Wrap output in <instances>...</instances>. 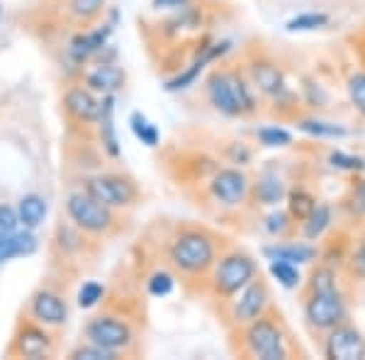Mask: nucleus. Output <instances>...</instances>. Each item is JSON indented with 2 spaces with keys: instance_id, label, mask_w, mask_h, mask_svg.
I'll return each mask as SVG.
<instances>
[{
  "instance_id": "obj_1",
  "label": "nucleus",
  "mask_w": 365,
  "mask_h": 360,
  "mask_svg": "<svg viewBox=\"0 0 365 360\" xmlns=\"http://www.w3.org/2000/svg\"><path fill=\"white\" fill-rule=\"evenodd\" d=\"M168 261L178 273L187 277H200L210 273L217 261V239L207 229L190 227L173 236L168 246Z\"/></svg>"
},
{
  "instance_id": "obj_2",
  "label": "nucleus",
  "mask_w": 365,
  "mask_h": 360,
  "mask_svg": "<svg viewBox=\"0 0 365 360\" xmlns=\"http://www.w3.org/2000/svg\"><path fill=\"white\" fill-rule=\"evenodd\" d=\"M244 353L258 360H285L290 358V341L280 317L266 312L244 326Z\"/></svg>"
},
{
  "instance_id": "obj_3",
  "label": "nucleus",
  "mask_w": 365,
  "mask_h": 360,
  "mask_svg": "<svg viewBox=\"0 0 365 360\" xmlns=\"http://www.w3.org/2000/svg\"><path fill=\"white\" fill-rule=\"evenodd\" d=\"M210 287L217 297L232 299L241 287H246L253 277H258V265L246 251H229L212 265Z\"/></svg>"
},
{
  "instance_id": "obj_4",
  "label": "nucleus",
  "mask_w": 365,
  "mask_h": 360,
  "mask_svg": "<svg viewBox=\"0 0 365 360\" xmlns=\"http://www.w3.org/2000/svg\"><path fill=\"white\" fill-rule=\"evenodd\" d=\"M304 319L314 331H324L339 326L349 319V302H346L344 292L339 287L334 290H319L307 292L304 299Z\"/></svg>"
},
{
  "instance_id": "obj_5",
  "label": "nucleus",
  "mask_w": 365,
  "mask_h": 360,
  "mask_svg": "<svg viewBox=\"0 0 365 360\" xmlns=\"http://www.w3.org/2000/svg\"><path fill=\"white\" fill-rule=\"evenodd\" d=\"M68 220L78 232L86 234H108L115 227V210L105 207L88 192H73L66 200Z\"/></svg>"
},
{
  "instance_id": "obj_6",
  "label": "nucleus",
  "mask_w": 365,
  "mask_h": 360,
  "mask_svg": "<svg viewBox=\"0 0 365 360\" xmlns=\"http://www.w3.org/2000/svg\"><path fill=\"white\" fill-rule=\"evenodd\" d=\"M86 192L91 197H96L98 202H103L110 210H127L137 202V185L132 178L120 173H103V175H93L86 182Z\"/></svg>"
},
{
  "instance_id": "obj_7",
  "label": "nucleus",
  "mask_w": 365,
  "mask_h": 360,
  "mask_svg": "<svg viewBox=\"0 0 365 360\" xmlns=\"http://www.w3.org/2000/svg\"><path fill=\"white\" fill-rule=\"evenodd\" d=\"M86 339L100 348H108L113 353H125L134 344L132 326L122 317L115 314H98L86 324Z\"/></svg>"
},
{
  "instance_id": "obj_8",
  "label": "nucleus",
  "mask_w": 365,
  "mask_h": 360,
  "mask_svg": "<svg viewBox=\"0 0 365 360\" xmlns=\"http://www.w3.org/2000/svg\"><path fill=\"white\" fill-rule=\"evenodd\" d=\"M232 307H229V319H232L234 326H246L253 319L263 317L270 309V290L261 277H253L246 287L234 294Z\"/></svg>"
},
{
  "instance_id": "obj_9",
  "label": "nucleus",
  "mask_w": 365,
  "mask_h": 360,
  "mask_svg": "<svg viewBox=\"0 0 365 360\" xmlns=\"http://www.w3.org/2000/svg\"><path fill=\"white\" fill-rule=\"evenodd\" d=\"M324 356L329 360H365V336L349 322L329 329L324 339Z\"/></svg>"
},
{
  "instance_id": "obj_10",
  "label": "nucleus",
  "mask_w": 365,
  "mask_h": 360,
  "mask_svg": "<svg viewBox=\"0 0 365 360\" xmlns=\"http://www.w3.org/2000/svg\"><path fill=\"white\" fill-rule=\"evenodd\" d=\"M210 195L225 207H241L251 195V182L244 170L220 168L210 180Z\"/></svg>"
},
{
  "instance_id": "obj_11",
  "label": "nucleus",
  "mask_w": 365,
  "mask_h": 360,
  "mask_svg": "<svg viewBox=\"0 0 365 360\" xmlns=\"http://www.w3.org/2000/svg\"><path fill=\"white\" fill-rule=\"evenodd\" d=\"M10 353L17 358H29V360H37V358H49L54 353V339L46 331V326L37 322H27L17 329L13 346H10Z\"/></svg>"
},
{
  "instance_id": "obj_12",
  "label": "nucleus",
  "mask_w": 365,
  "mask_h": 360,
  "mask_svg": "<svg viewBox=\"0 0 365 360\" xmlns=\"http://www.w3.org/2000/svg\"><path fill=\"white\" fill-rule=\"evenodd\" d=\"M29 317H32V322L49 329L63 326L68 322V304L58 292L39 290L29 299Z\"/></svg>"
},
{
  "instance_id": "obj_13",
  "label": "nucleus",
  "mask_w": 365,
  "mask_h": 360,
  "mask_svg": "<svg viewBox=\"0 0 365 360\" xmlns=\"http://www.w3.org/2000/svg\"><path fill=\"white\" fill-rule=\"evenodd\" d=\"M63 110L78 125H96L100 115V98L86 86H71L63 93Z\"/></svg>"
},
{
  "instance_id": "obj_14",
  "label": "nucleus",
  "mask_w": 365,
  "mask_h": 360,
  "mask_svg": "<svg viewBox=\"0 0 365 360\" xmlns=\"http://www.w3.org/2000/svg\"><path fill=\"white\" fill-rule=\"evenodd\" d=\"M249 81L253 86V91L263 93L268 98H282L287 93V86H285V76L282 71L275 66L273 61L268 58H258L249 66Z\"/></svg>"
},
{
  "instance_id": "obj_15",
  "label": "nucleus",
  "mask_w": 365,
  "mask_h": 360,
  "mask_svg": "<svg viewBox=\"0 0 365 360\" xmlns=\"http://www.w3.org/2000/svg\"><path fill=\"white\" fill-rule=\"evenodd\" d=\"M86 88H91L93 93H100V96H115L117 91L125 88L127 73L122 66H117L113 61H100L93 68H88L83 73Z\"/></svg>"
},
{
  "instance_id": "obj_16",
  "label": "nucleus",
  "mask_w": 365,
  "mask_h": 360,
  "mask_svg": "<svg viewBox=\"0 0 365 360\" xmlns=\"http://www.w3.org/2000/svg\"><path fill=\"white\" fill-rule=\"evenodd\" d=\"M229 49H232V42H217V44H212V46H202V54H200L195 61L190 63V66L182 71V73L173 76L170 81H166V91L168 93H178V91H185V88H190L197 81V76L205 71V66L215 61V58H222Z\"/></svg>"
},
{
  "instance_id": "obj_17",
  "label": "nucleus",
  "mask_w": 365,
  "mask_h": 360,
  "mask_svg": "<svg viewBox=\"0 0 365 360\" xmlns=\"http://www.w3.org/2000/svg\"><path fill=\"white\" fill-rule=\"evenodd\" d=\"M207 100L220 115L241 117V110L232 91V81H229V71H215L207 78Z\"/></svg>"
},
{
  "instance_id": "obj_18",
  "label": "nucleus",
  "mask_w": 365,
  "mask_h": 360,
  "mask_svg": "<svg viewBox=\"0 0 365 360\" xmlns=\"http://www.w3.org/2000/svg\"><path fill=\"white\" fill-rule=\"evenodd\" d=\"M110 34H113V25H100L96 29H91V32H78L68 44L71 56L78 63H83L88 58L103 54V49L110 42Z\"/></svg>"
},
{
  "instance_id": "obj_19",
  "label": "nucleus",
  "mask_w": 365,
  "mask_h": 360,
  "mask_svg": "<svg viewBox=\"0 0 365 360\" xmlns=\"http://www.w3.org/2000/svg\"><path fill=\"white\" fill-rule=\"evenodd\" d=\"M96 125H98L100 144H103L105 153H108L110 158H120L122 146H120L117 129H115V96L100 98V115H98Z\"/></svg>"
},
{
  "instance_id": "obj_20",
  "label": "nucleus",
  "mask_w": 365,
  "mask_h": 360,
  "mask_svg": "<svg viewBox=\"0 0 365 360\" xmlns=\"http://www.w3.org/2000/svg\"><path fill=\"white\" fill-rule=\"evenodd\" d=\"M39 249V241L29 229H17L13 234H5L0 236V263H8L13 258H25L37 253Z\"/></svg>"
},
{
  "instance_id": "obj_21",
  "label": "nucleus",
  "mask_w": 365,
  "mask_h": 360,
  "mask_svg": "<svg viewBox=\"0 0 365 360\" xmlns=\"http://www.w3.org/2000/svg\"><path fill=\"white\" fill-rule=\"evenodd\" d=\"M46 212H49V205L42 195L37 192H29V195H22L20 202H17V220H20V227L29 229H39L46 220Z\"/></svg>"
},
{
  "instance_id": "obj_22",
  "label": "nucleus",
  "mask_w": 365,
  "mask_h": 360,
  "mask_svg": "<svg viewBox=\"0 0 365 360\" xmlns=\"http://www.w3.org/2000/svg\"><path fill=\"white\" fill-rule=\"evenodd\" d=\"M268 261H287L295 265L312 263L317 258V249L312 244H273L263 249Z\"/></svg>"
},
{
  "instance_id": "obj_23",
  "label": "nucleus",
  "mask_w": 365,
  "mask_h": 360,
  "mask_svg": "<svg viewBox=\"0 0 365 360\" xmlns=\"http://www.w3.org/2000/svg\"><path fill=\"white\" fill-rule=\"evenodd\" d=\"M334 222V210L327 202H317L314 210L307 215V220H302V236L307 241H319L324 234L331 229Z\"/></svg>"
},
{
  "instance_id": "obj_24",
  "label": "nucleus",
  "mask_w": 365,
  "mask_h": 360,
  "mask_svg": "<svg viewBox=\"0 0 365 360\" xmlns=\"http://www.w3.org/2000/svg\"><path fill=\"white\" fill-rule=\"evenodd\" d=\"M253 195H256V200L261 205L273 207V205H278L287 192H285V185H282L280 175L273 173V170H266V173H261L256 185H253Z\"/></svg>"
},
{
  "instance_id": "obj_25",
  "label": "nucleus",
  "mask_w": 365,
  "mask_h": 360,
  "mask_svg": "<svg viewBox=\"0 0 365 360\" xmlns=\"http://www.w3.org/2000/svg\"><path fill=\"white\" fill-rule=\"evenodd\" d=\"M297 129L312 139H346L349 137V129L344 125L327 122V120H299Z\"/></svg>"
},
{
  "instance_id": "obj_26",
  "label": "nucleus",
  "mask_w": 365,
  "mask_h": 360,
  "mask_svg": "<svg viewBox=\"0 0 365 360\" xmlns=\"http://www.w3.org/2000/svg\"><path fill=\"white\" fill-rule=\"evenodd\" d=\"M285 197H287V215H290V220H295V222L307 220V215L314 210V205H317V197L302 185L292 187Z\"/></svg>"
},
{
  "instance_id": "obj_27",
  "label": "nucleus",
  "mask_w": 365,
  "mask_h": 360,
  "mask_svg": "<svg viewBox=\"0 0 365 360\" xmlns=\"http://www.w3.org/2000/svg\"><path fill=\"white\" fill-rule=\"evenodd\" d=\"M229 81H232V91H234V98H237L241 115L256 112V96H253L251 81L246 78L244 73H239V71H229Z\"/></svg>"
},
{
  "instance_id": "obj_28",
  "label": "nucleus",
  "mask_w": 365,
  "mask_h": 360,
  "mask_svg": "<svg viewBox=\"0 0 365 360\" xmlns=\"http://www.w3.org/2000/svg\"><path fill=\"white\" fill-rule=\"evenodd\" d=\"M66 10L76 25H91L105 13V0H68Z\"/></svg>"
},
{
  "instance_id": "obj_29",
  "label": "nucleus",
  "mask_w": 365,
  "mask_h": 360,
  "mask_svg": "<svg viewBox=\"0 0 365 360\" xmlns=\"http://www.w3.org/2000/svg\"><path fill=\"white\" fill-rule=\"evenodd\" d=\"M270 275L278 280V285H282L285 290H297L302 285V273H299V265L287 263V261H268Z\"/></svg>"
},
{
  "instance_id": "obj_30",
  "label": "nucleus",
  "mask_w": 365,
  "mask_h": 360,
  "mask_svg": "<svg viewBox=\"0 0 365 360\" xmlns=\"http://www.w3.org/2000/svg\"><path fill=\"white\" fill-rule=\"evenodd\" d=\"M331 22L329 13H299L285 22L287 32H317Z\"/></svg>"
},
{
  "instance_id": "obj_31",
  "label": "nucleus",
  "mask_w": 365,
  "mask_h": 360,
  "mask_svg": "<svg viewBox=\"0 0 365 360\" xmlns=\"http://www.w3.org/2000/svg\"><path fill=\"white\" fill-rule=\"evenodd\" d=\"M129 125H132V132L134 137H137L141 144L146 146H158V139H161V132H158V127L154 125V122H149V117L141 115V112H134L132 117H129Z\"/></svg>"
},
{
  "instance_id": "obj_32",
  "label": "nucleus",
  "mask_w": 365,
  "mask_h": 360,
  "mask_svg": "<svg viewBox=\"0 0 365 360\" xmlns=\"http://www.w3.org/2000/svg\"><path fill=\"white\" fill-rule=\"evenodd\" d=\"M346 93H349L353 110L365 117V71H356V73H351L349 83H346Z\"/></svg>"
},
{
  "instance_id": "obj_33",
  "label": "nucleus",
  "mask_w": 365,
  "mask_h": 360,
  "mask_svg": "<svg viewBox=\"0 0 365 360\" xmlns=\"http://www.w3.org/2000/svg\"><path fill=\"white\" fill-rule=\"evenodd\" d=\"M175 287V277L168 273V270H154L146 280V290H149L151 297H168Z\"/></svg>"
},
{
  "instance_id": "obj_34",
  "label": "nucleus",
  "mask_w": 365,
  "mask_h": 360,
  "mask_svg": "<svg viewBox=\"0 0 365 360\" xmlns=\"http://www.w3.org/2000/svg\"><path fill=\"white\" fill-rule=\"evenodd\" d=\"M258 141L268 149H282V146H290L292 144V134L282 127H261L256 132Z\"/></svg>"
},
{
  "instance_id": "obj_35",
  "label": "nucleus",
  "mask_w": 365,
  "mask_h": 360,
  "mask_svg": "<svg viewBox=\"0 0 365 360\" xmlns=\"http://www.w3.org/2000/svg\"><path fill=\"white\" fill-rule=\"evenodd\" d=\"M103 297H105V285L103 282L91 280L81 285L78 294H76V302H78L81 309H93V307H98L103 302Z\"/></svg>"
},
{
  "instance_id": "obj_36",
  "label": "nucleus",
  "mask_w": 365,
  "mask_h": 360,
  "mask_svg": "<svg viewBox=\"0 0 365 360\" xmlns=\"http://www.w3.org/2000/svg\"><path fill=\"white\" fill-rule=\"evenodd\" d=\"M334 287H339L334 268H329V265H319L317 270H312V275H309V280H307V292L334 290Z\"/></svg>"
},
{
  "instance_id": "obj_37",
  "label": "nucleus",
  "mask_w": 365,
  "mask_h": 360,
  "mask_svg": "<svg viewBox=\"0 0 365 360\" xmlns=\"http://www.w3.org/2000/svg\"><path fill=\"white\" fill-rule=\"evenodd\" d=\"M329 163H331V168L346 170V173H363V170H365V158L356 156V153L331 151V153H329Z\"/></svg>"
},
{
  "instance_id": "obj_38",
  "label": "nucleus",
  "mask_w": 365,
  "mask_h": 360,
  "mask_svg": "<svg viewBox=\"0 0 365 360\" xmlns=\"http://www.w3.org/2000/svg\"><path fill=\"white\" fill-rule=\"evenodd\" d=\"M68 358L71 360H115L117 353L108 351V348H100V346H96V344H91V341H88L86 346L73 348Z\"/></svg>"
},
{
  "instance_id": "obj_39",
  "label": "nucleus",
  "mask_w": 365,
  "mask_h": 360,
  "mask_svg": "<svg viewBox=\"0 0 365 360\" xmlns=\"http://www.w3.org/2000/svg\"><path fill=\"white\" fill-rule=\"evenodd\" d=\"M290 215L282 210H275L270 212V215L263 220V229L270 234V236H285L287 232H290Z\"/></svg>"
},
{
  "instance_id": "obj_40",
  "label": "nucleus",
  "mask_w": 365,
  "mask_h": 360,
  "mask_svg": "<svg viewBox=\"0 0 365 360\" xmlns=\"http://www.w3.org/2000/svg\"><path fill=\"white\" fill-rule=\"evenodd\" d=\"M349 270L353 277L365 282V236L353 244V249L349 253Z\"/></svg>"
},
{
  "instance_id": "obj_41",
  "label": "nucleus",
  "mask_w": 365,
  "mask_h": 360,
  "mask_svg": "<svg viewBox=\"0 0 365 360\" xmlns=\"http://www.w3.org/2000/svg\"><path fill=\"white\" fill-rule=\"evenodd\" d=\"M346 210H349L353 217L365 220V180L356 182V185L351 187L349 197H346Z\"/></svg>"
},
{
  "instance_id": "obj_42",
  "label": "nucleus",
  "mask_w": 365,
  "mask_h": 360,
  "mask_svg": "<svg viewBox=\"0 0 365 360\" xmlns=\"http://www.w3.org/2000/svg\"><path fill=\"white\" fill-rule=\"evenodd\" d=\"M20 229V220H17V210L10 207V205H0V236L13 234Z\"/></svg>"
},
{
  "instance_id": "obj_43",
  "label": "nucleus",
  "mask_w": 365,
  "mask_h": 360,
  "mask_svg": "<svg viewBox=\"0 0 365 360\" xmlns=\"http://www.w3.org/2000/svg\"><path fill=\"white\" fill-rule=\"evenodd\" d=\"M156 10H185L190 8V0H154Z\"/></svg>"
},
{
  "instance_id": "obj_44",
  "label": "nucleus",
  "mask_w": 365,
  "mask_h": 360,
  "mask_svg": "<svg viewBox=\"0 0 365 360\" xmlns=\"http://www.w3.org/2000/svg\"><path fill=\"white\" fill-rule=\"evenodd\" d=\"M0 15H3V5H0Z\"/></svg>"
}]
</instances>
